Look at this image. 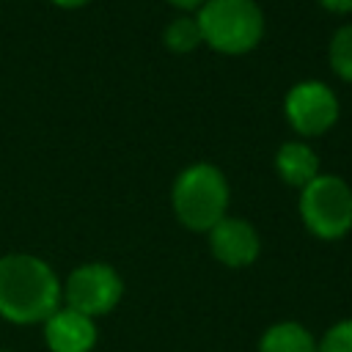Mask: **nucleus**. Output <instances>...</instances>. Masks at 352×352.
Instances as JSON below:
<instances>
[{
	"label": "nucleus",
	"instance_id": "nucleus-1",
	"mask_svg": "<svg viewBox=\"0 0 352 352\" xmlns=\"http://www.w3.org/2000/svg\"><path fill=\"white\" fill-rule=\"evenodd\" d=\"M60 302V283L47 261L11 253L0 258V316L16 324L47 322Z\"/></svg>",
	"mask_w": 352,
	"mask_h": 352
},
{
	"label": "nucleus",
	"instance_id": "nucleus-2",
	"mask_svg": "<svg viewBox=\"0 0 352 352\" xmlns=\"http://www.w3.org/2000/svg\"><path fill=\"white\" fill-rule=\"evenodd\" d=\"M228 206L226 176L206 162L190 165L179 173L173 184V209L176 217L192 231H212Z\"/></svg>",
	"mask_w": 352,
	"mask_h": 352
},
{
	"label": "nucleus",
	"instance_id": "nucleus-3",
	"mask_svg": "<svg viewBox=\"0 0 352 352\" xmlns=\"http://www.w3.org/2000/svg\"><path fill=\"white\" fill-rule=\"evenodd\" d=\"M195 19L204 41L228 55L253 50L264 30L261 8L253 0H206Z\"/></svg>",
	"mask_w": 352,
	"mask_h": 352
},
{
	"label": "nucleus",
	"instance_id": "nucleus-4",
	"mask_svg": "<svg viewBox=\"0 0 352 352\" xmlns=\"http://www.w3.org/2000/svg\"><path fill=\"white\" fill-rule=\"evenodd\" d=\"M300 214L311 234L338 239L352 228V190L338 176H316L302 187Z\"/></svg>",
	"mask_w": 352,
	"mask_h": 352
},
{
	"label": "nucleus",
	"instance_id": "nucleus-5",
	"mask_svg": "<svg viewBox=\"0 0 352 352\" xmlns=\"http://www.w3.org/2000/svg\"><path fill=\"white\" fill-rule=\"evenodd\" d=\"M124 283L110 264H82L66 280V308L82 316H102L121 300Z\"/></svg>",
	"mask_w": 352,
	"mask_h": 352
},
{
	"label": "nucleus",
	"instance_id": "nucleus-6",
	"mask_svg": "<svg viewBox=\"0 0 352 352\" xmlns=\"http://www.w3.org/2000/svg\"><path fill=\"white\" fill-rule=\"evenodd\" d=\"M286 118L302 135H322L338 118V99L324 82H297L286 94Z\"/></svg>",
	"mask_w": 352,
	"mask_h": 352
},
{
	"label": "nucleus",
	"instance_id": "nucleus-7",
	"mask_svg": "<svg viewBox=\"0 0 352 352\" xmlns=\"http://www.w3.org/2000/svg\"><path fill=\"white\" fill-rule=\"evenodd\" d=\"M209 245L214 258L228 267H245L258 256V234L239 217H223L209 231Z\"/></svg>",
	"mask_w": 352,
	"mask_h": 352
},
{
	"label": "nucleus",
	"instance_id": "nucleus-8",
	"mask_svg": "<svg viewBox=\"0 0 352 352\" xmlns=\"http://www.w3.org/2000/svg\"><path fill=\"white\" fill-rule=\"evenodd\" d=\"M44 338L52 352H88L96 344V324L91 316L60 308L44 322Z\"/></svg>",
	"mask_w": 352,
	"mask_h": 352
},
{
	"label": "nucleus",
	"instance_id": "nucleus-9",
	"mask_svg": "<svg viewBox=\"0 0 352 352\" xmlns=\"http://www.w3.org/2000/svg\"><path fill=\"white\" fill-rule=\"evenodd\" d=\"M275 165H278L280 176L289 184H294V187H305L308 182H314L319 176V160H316V154L305 143H297V140H289V143H283L278 148Z\"/></svg>",
	"mask_w": 352,
	"mask_h": 352
},
{
	"label": "nucleus",
	"instance_id": "nucleus-10",
	"mask_svg": "<svg viewBox=\"0 0 352 352\" xmlns=\"http://www.w3.org/2000/svg\"><path fill=\"white\" fill-rule=\"evenodd\" d=\"M258 352H316V341L302 324L280 322L261 336Z\"/></svg>",
	"mask_w": 352,
	"mask_h": 352
},
{
	"label": "nucleus",
	"instance_id": "nucleus-11",
	"mask_svg": "<svg viewBox=\"0 0 352 352\" xmlns=\"http://www.w3.org/2000/svg\"><path fill=\"white\" fill-rule=\"evenodd\" d=\"M204 41L201 36V28H198V19L192 16H179L168 25L165 30V44L173 50V52H190L195 50L198 44Z\"/></svg>",
	"mask_w": 352,
	"mask_h": 352
},
{
	"label": "nucleus",
	"instance_id": "nucleus-12",
	"mask_svg": "<svg viewBox=\"0 0 352 352\" xmlns=\"http://www.w3.org/2000/svg\"><path fill=\"white\" fill-rule=\"evenodd\" d=\"M330 63L338 77L352 82V25L338 28L330 41Z\"/></svg>",
	"mask_w": 352,
	"mask_h": 352
},
{
	"label": "nucleus",
	"instance_id": "nucleus-13",
	"mask_svg": "<svg viewBox=\"0 0 352 352\" xmlns=\"http://www.w3.org/2000/svg\"><path fill=\"white\" fill-rule=\"evenodd\" d=\"M316 352H352V319L333 324L319 341Z\"/></svg>",
	"mask_w": 352,
	"mask_h": 352
},
{
	"label": "nucleus",
	"instance_id": "nucleus-14",
	"mask_svg": "<svg viewBox=\"0 0 352 352\" xmlns=\"http://www.w3.org/2000/svg\"><path fill=\"white\" fill-rule=\"evenodd\" d=\"M324 8H330V11H352V0H319Z\"/></svg>",
	"mask_w": 352,
	"mask_h": 352
},
{
	"label": "nucleus",
	"instance_id": "nucleus-15",
	"mask_svg": "<svg viewBox=\"0 0 352 352\" xmlns=\"http://www.w3.org/2000/svg\"><path fill=\"white\" fill-rule=\"evenodd\" d=\"M170 3L179 6V8H187V11H190V8H201L206 0H170Z\"/></svg>",
	"mask_w": 352,
	"mask_h": 352
},
{
	"label": "nucleus",
	"instance_id": "nucleus-16",
	"mask_svg": "<svg viewBox=\"0 0 352 352\" xmlns=\"http://www.w3.org/2000/svg\"><path fill=\"white\" fill-rule=\"evenodd\" d=\"M55 6H63V8H77V6H82V3H88V0H52Z\"/></svg>",
	"mask_w": 352,
	"mask_h": 352
}]
</instances>
